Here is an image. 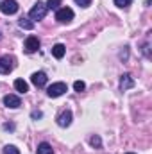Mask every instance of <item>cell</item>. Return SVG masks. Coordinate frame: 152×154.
I'll return each mask as SVG.
<instances>
[{"mask_svg":"<svg viewBox=\"0 0 152 154\" xmlns=\"http://www.w3.org/2000/svg\"><path fill=\"white\" fill-rule=\"evenodd\" d=\"M47 5L43 4V2H36L34 4V7L31 9V13H29V16H31V20H43L45 18V14H47Z\"/></svg>","mask_w":152,"mask_h":154,"instance_id":"obj_1","label":"cell"},{"mask_svg":"<svg viewBox=\"0 0 152 154\" xmlns=\"http://www.w3.org/2000/svg\"><path fill=\"white\" fill-rule=\"evenodd\" d=\"M56 20H57L59 23H68V22H72V20H74V11H72L70 7H61V9H57V11H56Z\"/></svg>","mask_w":152,"mask_h":154,"instance_id":"obj_2","label":"cell"},{"mask_svg":"<svg viewBox=\"0 0 152 154\" xmlns=\"http://www.w3.org/2000/svg\"><path fill=\"white\" fill-rule=\"evenodd\" d=\"M66 90H68V86H66L65 82H54V84H50V86H48L47 93H48V97L56 99V97H61Z\"/></svg>","mask_w":152,"mask_h":154,"instance_id":"obj_3","label":"cell"},{"mask_svg":"<svg viewBox=\"0 0 152 154\" xmlns=\"http://www.w3.org/2000/svg\"><path fill=\"white\" fill-rule=\"evenodd\" d=\"M0 11L4 14H14L18 11V2L16 0H2L0 2Z\"/></svg>","mask_w":152,"mask_h":154,"instance_id":"obj_4","label":"cell"},{"mask_svg":"<svg viewBox=\"0 0 152 154\" xmlns=\"http://www.w3.org/2000/svg\"><path fill=\"white\" fill-rule=\"evenodd\" d=\"M14 68V59L11 56H2L0 57V74H9Z\"/></svg>","mask_w":152,"mask_h":154,"instance_id":"obj_5","label":"cell"},{"mask_svg":"<svg viewBox=\"0 0 152 154\" xmlns=\"http://www.w3.org/2000/svg\"><path fill=\"white\" fill-rule=\"evenodd\" d=\"M47 81H48V77L45 72H34L32 75H31V82L36 86V88H43L45 84H47Z\"/></svg>","mask_w":152,"mask_h":154,"instance_id":"obj_6","label":"cell"},{"mask_svg":"<svg viewBox=\"0 0 152 154\" xmlns=\"http://www.w3.org/2000/svg\"><path fill=\"white\" fill-rule=\"evenodd\" d=\"M4 104H5L7 108H11V109H16V108H20V106H22V100H20V97H18V95L9 93V95H5V97H4Z\"/></svg>","mask_w":152,"mask_h":154,"instance_id":"obj_7","label":"cell"},{"mask_svg":"<svg viewBox=\"0 0 152 154\" xmlns=\"http://www.w3.org/2000/svg\"><path fill=\"white\" fill-rule=\"evenodd\" d=\"M39 48V39L36 36H29V38L25 39V50L29 52V54H32V52H36Z\"/></svg>","mask_w":152,"mask_h":154,"instance_id":"obj_8","label":"cell"},{"mask_svg":"<svg viewBox=\"0 0 152 154\" xmlns=\"http://www.w3.org/2000/svg\"><path fill=\"white\" fill-rule=\"evenodd\" d=\"M134 86V79H132V75L131 74H123V75L120 77V90H131Z\"/></svg>","mask_w":152,"mask_h":154,"instance_id":"obj_9","label":"cell"},{"mask_svg":"<svg viewBox=\"0 0 152 154\" xmlns=\"http://www.w3.org/2000/svg\"><path fill=\"white\" fill-rule=\"evenodd\" d=\"M72 124V111H63L57 116V125L59 127H68Z\"/></svg>","mask_w":152,"mask_h":154,"instance_id":"obj_10","label":"cell"},{"mask_svg":"<svg viewBox=\"0 0 152 154\" xmlns=\"http://www.w3.org/2000/svg\"><path fill=\"white\" fill-rule=\"evenodd\" d=\"M65 52H66V48H65L63 43H57V45L52 47V56H54L56 59H61V57L65 56Z\"/></svg>","mask_w":152,"mask_h":154,"instance_id":"obj_11","label":"cell"},{"mask_svg":"<svg viewBox=\"0 0 152 154\" xmlns=\"http://www.w3.org/2000/svg\"><path fill=\"white\" fill-rule=\"evenodd\" d=\"M14 88H16V91H20V93L29 91V84H27L23 79H16V81H14Z\"/></svg>","mask_w":152,"mask_h":154,"instance_id":"obj_12","label":"cell"},{"mask_svg":"<svg viewBox=\"0 0 152 154\" xmlns=\"http://www.w3.org/2000/svg\"><path fill=\"white\" fill-rule=\"evenodd\" d=\"M38 154H54V151H52L50 143L43 142V143H39V145H38Z\"/></svg>","mask_w":152,"mask_h":154,"instance_id":"obj_13","label":"cell"},{"mask_svg":"<svg viewBox=\"0 0 152 154\" xmlns=\"http://www.w3.org/2000/svg\"><path fill=\"white\" fill-rule=\"evenodd\" d=\"M18 25H20L22 29H27V31H31V29H34V22H31L29 18H20V22H18Z\"/></svg>","mask_w":152,"mask_h":154,"instance_id":"obj_14","label":"cell"},{"mask_svg":"<svg viewBox=\"0 0 152 154\" xmlns=\"http://www.w3.org/2000/svg\"><path fill=\"white\" fill-rule=\"evenodd\" d=\"M90 143H91V147L99 149V147L102 145V140H100V136H99V134H95V136H91V138H90Z\"/></svg>","mask_w":152,"mask_h":154,"instance_id":"obj_15","label":"cell"},{"mask_svg":"<svg viewBox=\"0 0 152 154\" xmlns=\"http://www.w3.org/2000/svg\"><path fill=\"white\" fill-rule=\"evenodd\" d=\"M47 9H59L61 5V0H47Z\"/></svg>","mask_w":152,"mask_h":154,"instance_id":"obj_16","label":"cell"},{"mask_svg":"<svg viewBox=\"0 0 152 154\" xmlns=\"http://www.w3.org/2000/svg\"><path fill=\"white\" fill-rule=\"evenodd\" d=\"M4 154H20V151L14 145H5L4 147Z\"/></svg>","mask_w":152,"mask_h":154,"instance_id":"obj_17","label":"cell"},{"mask_svg":"<svg viewBox=\"0 0 152 154\" xmlns=\"http://www.w3.org/2000/svg\"><path fill=\"white\" fill-rule=\"evenodd\" d=\"M74 90L81 93V91H84V90H86V84H84L82 81H75V82H74Z\"/></svg>","mask_w":152,"mask_h":154,"instance_id":"obj_18","label":"cell"},{"mask_svg":"<svg viewBox=\"0 0 152 154\" xmlns=\"http://www.w3.org/2000/svg\"><path fill=\"white\" fill-rule=\"evenodd\" d=\"M131 2L132 0H114V5H118V7H129Z\"/></svg>","mask_w":152,"mask_h":154,"instance_id":"obj_19","label":"cell"},{"mask_svg":"<svg viewBox=\"0 0 152 154\" xmlns=\"http://www.w3.org/2000/svg\"><path fill=\"white\" fill-rule=\"evenodd\" d=\"M77 5H81V7H88L90 4H91V0H75Z\"/></svg>","mask_w":152,"mask_h":154,"instance_id":"obj_20","label":"cell"},{"mask_svg":"<svg viewBox=\"0 0 152 154\" xmlns=\"http://www.w3.org/2000/svg\"><path fill=\"white\" fill-rule=\"evenodd\" d=\"M31 116H32V118H41V116H43V113H41V111H32V113H31Z\"/></svg>","mask_w":152,"mask_h":154,"instance_id":"obj_21","label":"cell"},{"mask_svg":"<svg viewBox=\"0 0 152 154\" xmlns=\"http://www.w3.org/2000/svg\"><path fill=\"white\" fill-rule=\"evenodd\" d=\"M4 129H5V131H13V129H14V125H13V124H5V125H4Z\"/></svg>","mask_w":152,"mask_h":154,"instance_id":"obj_22","label":"cell"},{"mask_svg":"<svg viewBox=\"0 0 152 154\" xmlns=\"http://www.w3.org/2000/svg\"><path fill=\"white\" fill-rule=\"evenodd\" d=\"M125 154H134V152H125Z\"/></svg>","mask_w":152,"mask_h":154,"instance_id":"obj_23","label":"cell"}]
</instances>
